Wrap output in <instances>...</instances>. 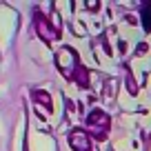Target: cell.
Masks as SVG:
<instances>
[{"instance_id":"3","label":"cell","mask_w":151,"mask_h":151,"mask_svg":"<svg viewBox=\"0 0 151 151\" xmlns=\"http://www.w3.org/2000/svg\"><path fill=\"white\" fill-rule=\"evenodd\" d=\"M33 24H36V29H38V33H40V38H42V40H47V42H51V40L60 38V33L51 29V22L47 20V16L40 14L38 9H36V14H33Z\"/></svg>"},{"instance_id":"1","label":"cell","mask_w":151,"mask_h":151,"mask_svg":"<svg viewBox=\"0 0 151 151\" xmlns=\"http://www.w3.org/2000/svg\"><path fill=\"white\" fill-rule=\"evenodd\" d=\"M78 65H80V58H78V53L71 47H62L56 51V67L67 80L73 78V71L78 69Z\"/></svg>"},{"instance_id":"2","label":"cell","mask_w":151,"mask_h":151,"mask_svg":"<svg viewBox=\"0 0 151 151\" xmlns=\"http://www.w3.org/2000/svg\"><path fill=\"white\" fill-rule=\"evenodd\" d=\"M109 116L102 111V109H93V111L87 116V129L91 131V136L96 138V140H102V138H107L109 133Z\"/></svg>"},{"instance_id":"5","label":"cell","mask_w":151,"mask_h":151,"mask_svg":"<svg viewBox=\"0 0 151 151\" xmlns=\"http://www.w3.org/2000/svg\"><path fill=\"white\" fill-rule=\"evenodd\" d=\"M31 100L38 104V109H40V113H51L53 111V102H51V96L47 93V91L42 89H33L31 91Z\"/></svg>"},{"instance_id":"8","label":"cell","mask_w":151,"mask_h":151,"mask_svg":"<svg viewBox=\"0 0 151 151\" xmlns=\"http://www.w3.org/2000/svg\"><path fill=\"white\" fill-rule=\"evenodd\" d=\"M147 151H151V136H149V145H147Z\"/></svg>"},{"instance_id":"6","label":"cell","mask_w":151,"mask_h":151,"mask_svg":"<svg viewBox=\"0 0 151 151\" xmlns=\"http://www.w3.org/2000/svg\"><path fill=\"white\" fill-rule=\"evenodd\" d=\"M71 80L78 82V87H85V89L89 87V71H87V67L82 65V62L78 65V69L73 71V78H71Z\"/></svg>"},{"instance_id":"4","label":"cell","mask_w":151,"mask_h":151,"mask_svg":"<svg viewBox=\"0 0 151 151\" xmlns=\"http://www.w3.org/2000/svg\"><path fill=\"white\" fill-rule=\"evenodd\" d=\"M69 145H71L73 151H93L89 133L82 131V129H73V131L69 133Z\"/></svg>"},{"instance_id":"7","label":"cell","mask_w":151,"mask_h":151,"mask_svg":"<svg viewBox=\"0 0 151 151\" xmlns=\"http://www.w3.org/2000/svg\"><path fill=\"white\" fill-rule=\"evenodd\" d=\"M140 16H142V27L145 31H151V2H145L140 7Z\"/></svg>"}]
</instances>
